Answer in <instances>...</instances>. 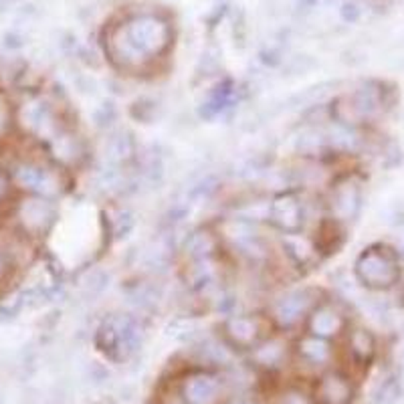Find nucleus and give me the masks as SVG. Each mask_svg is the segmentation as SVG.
<instances>
[{
  "label": "nucleus",
  "mask_w": 404,
  "mask_h": 404,
  "mask_svg": "<svg viewBox=\"0 0 404 404\" xmlns=\"http://www.w3.org/2000/svg\"><path fill=\"white\" fill-rule=\"evenodd\" d=\"M142 344V325L126 313H113L97 328V350L113 362L130 358Z\"/></svg>",
  "instance_id": "f257e3e1"
},
{
  "label": "nucleus",
  "mask_w": 404,
  "mask_h": 404,
  "mask_svg": "<svg viewBox=\"0 0 404 404\" xmlns=\"http://www.w3.org/2000/svg\"><path fill=\"white\" fill-rule=\"evenodd\" d=\"M354 273L364 287L372 291H384L400 281V263L390 247L372 245L358 255Z\"/></svg>",
  "instance_id": "f03ea898"
},
{
  "label": "nucleus",
  "mask_w": 404,
  "mask_h": 404,
  "mask_svg": "<svg viewBox=\"0 0 404 404\" xmlns=\"http://www.w3.org/2000/svg\"><path fill=\"white\" fill-rule=\"evenodd\" d=\"M121 31L131 43V47L136 49L146 61L164 55L172 43V31H170L168 23L154 14L133 16L121 26Z\"/></svg>",
  "instance_id": "7ed1b4c3"
},
{
  "label": "nucleus",
  "mask_w": 404,
  "mask_h": 404,
  "mask_svg": "<svg viewBox=\"0 0 404 404\" xmlns=\"http://www.w3.org/2000/svg\"><path fill=\"white\" fill-rule=\"evenodd\" d=\"M216 233L221 237V243H226L243 259H247L249 263L267 261L269 253H267L261 235L257 233L255 223L245 221L241 216H231L218 226Z\"/></svg>",
  "instance_id": "20e7f679"
},
{
  "label": "nucleus",
  "mask_w": 404,
  "mask_h": 404,
  "mask_svg": "<svg viewBox=\"0 0 404 404\" xmlns=\"http://www.w3.org/2000/svg\"><path fill=\"white\" fill-rule=\"evenodd\" d=\"M318 291L313 289H291L277 298L271 305V320L281 330H291L308 318V313L318 303Z\"/></svg>",
  "instance_id": "39448f33"
},
{
  "label": "nucleus",
  "mask_w": 404,
  "mask_h": 404,
  "mask_svg": "<svg viewBox=\"0 0 404 404\" xmlns=\"http://www.w3.org/2000/svg\"><path fill=\"white\" fill-rule=\"evenodd\" d=\"M267 221L283 235L303 233L305 226V204L296 192H281L269 201Z\"/></svg>",
  "instance_id": "423d86ee"
},
{
  "label": "nucleus",
  "mask_w": 404,
  "mask_h": 404,
  "mask_svg": "<svg viewBox=\"0 0 404 404\" xmlns=\"http://www.w3.org/2000/svg\"><path fill=\"white\" fill-rule=\"evenodd\" d=\"M308 333L323 340H335L348 328V315L344 308L335 301H318L305 318Z\"/></svg>",
  "instance_id": "0eeeda50"
},
{
  "label": "nucleus",
  "mask_w": 404,
  "mask_h": 404,
  "mask_svg": "<svg viewBox=\"0 0 404 404\" xmlns=\"http://www.w3.org/2000/svg\"><path fill=\"white\" fill-rule=\"evenodd\" d=\"M14 182L23 191L43 196V198H55L59 196L63 186H61L59 174L55 170H49L45 166H39L33 162H23L14 168Z\"/></svg>",
  "instance_id": "6e6552de"
},
{
  "label": "nucleus",
  "mask_w": 404,
  "mask_h": 404,
  "mask_svg": "<svg viewBox=\"0 0 404 404\" xmlns=\"http://www.w3.org/2000/svg\"><path fill=\"white\" fill-rule=\"evenodd\" d=\"M223 338L237 350H251L267 338L261 318L253 313H233L223 323Z\"/></svg>",
  "instance_id": "1a4fd4ad"
},
{
  "label": "nucleus",
  "mask_w": 404,
  "mask_h": 404,
  "mask_svg": "<svg viewBox=\"0 0 404 404\" xmlns=\"http://www.w3.org/2000/svg\"><path fill=\"white\" fill-rule=\"evenodd\" d=\"M330 216L335 223H350L354 221L362 208V191L354 178L338 180L330 191L328 198Z\"/></svg>",
  "instance_id": "9d476101"
},
{
  "label": "nucleus",
  "mask_w": 404,
  "mask_h": 404,
  "mask_svg": "<svg viewBox=\"0 0 404 404\" xmlns=\"http://www.w3.org/2000/svg\"><path fill=\"white\" fill-rule=\"evenodd\" d=\"M178 393L188 404H216L223 396V382L208 370H194L184 376Z\"/></svg>",
  "instance_id": "9b49d317"
},
{
  "label": "nucleus",
  "mask_w": 404,
  "mask_h": 404,
  "mask_svg": "<svg viewBox=\"0 0 404 404\" xmlns=\"http://www.w3.org/2000/svg\"><path fill=\"white\" fill-rule=\"evenodd\" d=\"M16 216H19L21 225L29 235H45L55 223L57 211H55V204L51 198L31 194L29 198H24L19 204Z\"/></svg>",
  "instance_id": "f8f14e48"
},
{
  "label": "nucleus",
  "mask_w": 404,
  "mask_h": 404,
  "mask_svg": "<svg viewBox=\"0 0 404 404\" xmlns=\"http://www.w3.org/2000/svg\"><path fill=\"white\" fill-rule=\"evenodd\" d=\"M21 123L24 126V130L35 133L39 138H45L47 142L61 131L53 107L43 99H31L24 103L21 109Z\"/></svg>",
  "instance_id": "ddd939ff"
},
{
  "label": "nucleus",
  "mask_w": 404,
  "mask_h": 404,
  "mask_svg": "<svg viewBox=\"0 0 404 404\" xmlns=\"http://www.w3.org/2000/svg\"><path fill=\"white\" fill-rule=\"evenodd\" d=\"M313 400L315 404H352L354 384L342 372L330 370L315 384Z\"/></svg>",
  "instance_id": "4468645a"
},
{
  "label": "nucleus",
  "mask_w": 404,
  "mask_h": 404,
  "mask_svg": "<svg viewBox=\"0 0 404 404\" xmlns=\"http://www.w3.org/2000/svg\"><path fill=\"white\" fill-rule=\"evenodd\" d=\"M103 164L107 166H128L138 158V146L130 131L116 130L109 131L103 140Z\"/></svg>",
  "instance_id": "2eb2a0df"
},
{
  "label": "nucleus",
  "mask_w": 404,
  "mask_h": 404,
  "mask_svg": "<svg viewBox=\"0 0 404 404\" xmlns=\"http://www.w3.org/2000/svg\"><path fill=\"white\" fill-rule=\"evenodd\" d=\"M221 247H223V243H221L218 233L213 231V228H208V226H198V228L191 231L184 237V243H182V251L191 261L214 259Z\"/></svg>",
  "instance_id": "dca6fc26"
},
{
  "label": "nucleus",
  "mask_w": 404,
  "mask_h": 404,
  "mask_svg": "<svg viewBox=\"0 0 404 404\" xmlns=\"http://www.w3.org/2000/svg\"><path fill=\"white\" fill-rule=\"evenodd\" d=\"M49 148L61 166L67 168L79 166L87 156L85 142L71 130H61L53 140H49Z\"/></svg>",
  "instance_id": "f3484780"
},
{
  "label": "nucleus",
  "mask_w": 404,
  "mask_h": 404,
  "mask_svg": "<svg viewBox=\"0 0 404 404\" xmlns=\"http://www.w3.org/2000/svg\"><path fill=\"white\" fill-rule=\"evenodd\" d=\"M287 360V344L286 340L277 335H267L263 338L255 348H251V362L253 366L265 370V372H275L279 370Z\"/></svg>",
  "instance_id": "a211bd4d"
},
{
  "label": "nucleus",
  "mask_w": 404,
  "mask_h": 404,
  "mask_svg": "<svg viewBox=\"0 0 404 404\" xmlns=\"http://www.w3.org/2000/svg\"><path fill=\"white\" fill-rule=\"evenodd\" d=\"M296 354L309 368H325L333 358V348L330 340L305 333L296 342Z\"/></svg>",
  "instance_id": "6ab92c4d"
},
{
  "label": "nucleus",
  "mask_w": 404,
  "mask_h": 404,
  "mask_svg": "<svg viewBox=\"0 0 404 404\" xmlns=\"http://www.w3.org/2000/svg\"><path fill=\"white\" fill-rule=\"evenodd\" d=\"M281 247H283V253L289 257V261L293 263V265H298L299 269L301 267H309L311 263L318 259V255H320V249H318L315 241L309 238L308 235H303V233L283 235Z\"/></svg>",
  "instance_id": "aec40b11"
},
{
  "label": "nucleus",
  "mask_w": 404,
  "mask_h": 404,
  "mask_svg": "<svg viewBox=\"0 0 404 404\" xmlns=\"http://www.w3.org/2000/svg\"><path fill=\"white\" fill-rule=\"evenodd\" d=\"M348 354L350 358L360 364V366H368L372 358L376 354V340L366 328H354L348 332Z\"/></svg>",
  "instance_id": "412c9836"
},
{
  "label": "nucleus",
  "mask_w": 404,
  "mask_h": 404,
  "mask_svg": "<svg viewBox=\"0 0 404 404\" xmlns=\"http://www.w3.org/2000/svg\"><path fill=\"white\" fill-rule=\"evenodd\" d=\"M323 150H328L325 133L318 130V128H308V130H303L296 138V152L301 158H315Z\"/></svg>",
  "instance_id": "4be33fe9"
},
{
  "label": "nucleus",
  "mask_w": 404,
  "mask_h": 404,
  "mask_svg": "<svg viewBox=\"0 0 404 404\" xmlns=\"http://www.w3.org/2000/svg\"><path fill=\"white\" fill-rule=\"evenodd\" d=\"M237 97V89L231 87H216L208 99L202 103V118H216L221 113H225L226 109H231Z\"/></svg>",
  "instance_id": "5701e85b"
},
{
  "label": "nucleus",
  "mask_w": 404,
  "mask_h": 404,
  "mask_svg": "<svg viewBox=\"0 0 404 404\" xmlns=\"http://www.w3.org/2000/svg\"><path fill=\"white\" fill-rule=\"evenodd\" d=\"M109 286V273L103 269H91L79 279V291L85 299L99 298Z\"/></svg>",
  "instance_id": "b1692460"
},
{
  "label": "nucleus",
  "mask_w": 404,
  "mask_h": 404,
  "mask_svg": "<svg viewBox=\"0 0 404 404\" xmlns=\"http://www.w3.org/2000/svg\"><path fill=\"white\" fill-rule=\"evenodd\" d=\"M136 226V216L128 208H118L109 214V228H111V235L113 238H123L130 235Z\"/></svg>",
  "instance_id": "393cba45"
},
{
  "label": "nucleus",
  "mask_w": 404,
  "mask_h": 404,
  "mask_svg": "<svg viewBox=\"0 0 404 404\" xmlns=\"http://www.w3.org/2000/svg\"><path fill=\"white\" fill-rule=\"evenodd\" d=\"M400 393H403V388H400V382L396 380V378H388V380L382 384L380 388H378V393L374 396V403L376 404H394L398 398H400Z\"/></svg>",
  "instance_id": "a878e982"
},
{
  "label": "nucleus",
  "mask_w": 404,
  "mask_h": 404,
  "mask_svg": "<svg viewBox=\"0 0 404 404\" xmlns=\"http://www.w3.org/2000/svg\"><path fill=\"white\" fill-rule=\"evenodd\" d=\"M277 404H315V400L298 386H289L277 396Z\"/></svg>",
  "instance_id": "bb28decb"
},
{
  "label": "nucleus",
  "mask_w": 404,
  "mask_h": 404,
  "mask_svg": "<svg viewBox=\"0 0 404 404\" xmlns=\"http://www.w3.org/2000/svg\"><path fill=\"white\" fill-rule=\"evenodd\" d=\"M94 118H96V123L99 128H109L113 123V119H116V107L111 106V103H103L94 113Z\"/></svg>",
  "instance_id": "cd10ccee"
},
{
  "label": "nucleus",
  "mask_w": 404,
  "mask_h": 404,
  "mask_svg": "<svg viewBox=\"0 0 404 404\" xmlns=\"http://www.w3.org/2000/svg\"><path fill=\"white\" fill-rule=\"evenodd\" d=\"M9 118H11V113H9L6 99L0 96V133L6 130V126H9Z\"/></svg>",
  "instance_id": "c85d7f7f"
},
{
  "label": "nucleus",
  "mask_w": 404,
  "mask_h": 404,
  "mask_svg": "<svg viewBox=\"0 0 404 404\" xmlns=\"http://www.w3.org/2000/svg\"><path fill=\"white\" fill-rule=\"evenodd\" d=\"M9 271H11V259L4 251L0 249V279H4Z\"/></svg>",
  "instance_id": "c756f323"
},
{
  "label": "nucleus",
  "mask_w": 404,
  "mask_h": 404,
  "mask_svg": "<svg viewBox=\"0 0 404 404\" xmlns=\"http://www.w3.org/2000/svg\"><path fill=\"white\" fill-rule=\"evenodd\" d=\"M162 404H188V403L180 396V393H176V394H168Z\"/></svg>",
  "instance_id": "7c9ffc66"
},
{
  "label": "nucleus",
  "mask_w": 404,
  "mask_h": 404,
  "mask_svg": "<svg viewBox=\"0 0 404 404\" xmlns=\"http://www.w3.org/2000/svg\"><path fill=\"white\" fill-rule=\"evenodd\" d=\"M9 192V178L0 172V198Z\"/></svg>",
  "instance_id": "2f4dec72"
},
{
  "label": "nucleus",
  "mask_w": 404,
  "mask_h": 404,
  "mask_svg": "<svg viewBox=\"0 0 404 404\" xmlns=\"http://www.w3.org/2000/svg\"><path fill=\"white\" fill-rule=\"evenodd\" d=\"M9 2H11V0H0V11H4V6H6Z\"/></svg>",
  "instance_id": "473e14b6"
},
{
  "label": "nucleus",
  "mask_w": 404,
  "mask_h": 404,
  "mask_svg": "<svg viewBox=\"0 0 404 404\" xmlns=\"http://www.w3.org/2000/svg\"><path fill=\"white\" fill-rule=\"evenodd\" d=\"M403 305H404V293H403Z\"/></svg>",
  "instance_id": "72a5a7b5"
}]
</instances>
